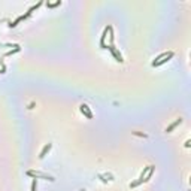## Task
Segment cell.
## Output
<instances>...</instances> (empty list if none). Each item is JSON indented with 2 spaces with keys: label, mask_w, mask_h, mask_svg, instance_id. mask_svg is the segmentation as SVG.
I'll use <instances>...</instances> for the list:
<instances>
[{
  "label": "cell",
  "mask_w": 191,
  "mask_h": 191,
  "mask_svg": "<svg viewBox=\"0 0 191 191\" xmlns=\"http://www.w3.org/2000/svg\"><path fill=\"white\" fill-rule=\"evenodd\" d=\"M27 175H28V176H32V178H42V179H48V181H55L52 176H50V175H46V173H42V172L28 170V172H27Z\"/></svg>",
  "instance_id": "6da1fadb"
},
{
  "label": "cell",
  "mask_w": 191,
  "mask_h": 191,
  "mask_svg": "<svg viewBox=\"0 0 191 191\" xmlns=\"http://www.w3.org/2000/svg\"><path fill=\"white\" fill-rule=\"evenodd\" d=\"M30 191H37V181H36V179L32 182V190Z\"/></svg>",
  "instance_id": "52a82bcc"
},
{
  "label": "cell",
  "mask_w": 191,
  "mask_h": 191,
  "mask_svg": "<svg viewBox=\"0 0 191 191\" xmlns=\"http://www.w3.org/2000/svg\"><path fill=\"white\" fill-rule=\"evenodd\" d=\"M181 123H182V119H181V118H178V119H176L175 123H172V124H170V125H169V127L166 128V133H170V132H172L173 128H176V127L181 124Z\"/></svg>",
  "instance_id": "8992f818"
},
{
  "label": "cell",
  "mask_w": 191,
  "mask_h": 191,
  "mask_svg": "<svg viewBox=\"0 0 191 191\" xmlns=\"http://www.w3.org/2000/svg\"><path fill=\"white\" fill-rule=\"evenodd\" d=\"M108 50L111 51V52H112V55L115 57V60L118 61V63H123V61H124V60H123V55L119 54V51L116 50V48L114 46V45H109V46H108Z\"/></svg>",
  "instance_id": "7a4b0ae2"
},
{
  "label": "cell",
  "mask_w": 191,
  "mask_h": 191,
  "mask_svg": "<svg viewBox=\"0 0 191 191\" xmlns=\"http://www.w3.org/2000/svg\"><path fill=\"white\" fill-rule=\"evenodd\" d=\"M79 111H81L82 115H85L88 119H91L93 118V112H91V109H90L88 105H81V106H79Z\"/></svg>",
  "instance_id": "3957f363"
},
{
  "label": "cell",
  "mask_w": 191,
  "mask_h": 191,
  "mask_svg": "<svg viewBox=\"0 0 191 191\" xmlns=\"http://www.w3.org/2000/svg\"><path fill=\"white\" fill-rule=\"evenodd\" d=\"M58 5H61V2H60V0H58L57 3H48V6H50V8H55V6H58Z\"/></svg>",
  "instance_id": "9c48e42d"
},
{
  "label": "cell",
  "mask_w": 191,
  "mask_h": 191,
  "mask_svg": "<svg viewBox=\"0 0 191 191\" xmlns=\"http://www.w3.org/2000/svg\"><path fill=\"white\" fill-rule=\"evenodd\" d=\"M166 55H167V52H163V54H160V55H158V57L155 58L154 61H152V63H157L158 60H161V58H163V57H166Z\"/></svg>",
  "instance_id": "ba28073f"
},
{
  "label": "cell",
  "mask_w": 191,
  "mask_h": 191,
  "mask_svg": "<svg viewBox=\"0 0 191 191\" xmlns=\"http://www.w3.org/2000/svg\"><path fill=\"white\" fill-rule=\"evenodd\" d=\"M173 55H175L173 52H172V51H169V52H167V55H166V57H163V58H161V60H158L157 63H152V66H154V67H155V66H161V64H164V63H167V61H169L170 58L173 57Z\"/></svg>",
  "instance_id": "277c9868"
},
{
  "label": "cell",
  "mask_w": 191,
  "mask_h": 191,
  "mask_svg": "<svg viewBox=\"0 0 191 191\" xmlns=\"http://www.w3.org/2000/svg\"><path fill=\"white\" fill-rule=\"evenodd\" d=\"M51 146H52V143H46V145H45V146H43V150L41 151V154H39V158H45V155H46V154H48V152H50V150H51Z\"/></svg>",
  "instance_id": "5b68a950"
}]
</instances>
